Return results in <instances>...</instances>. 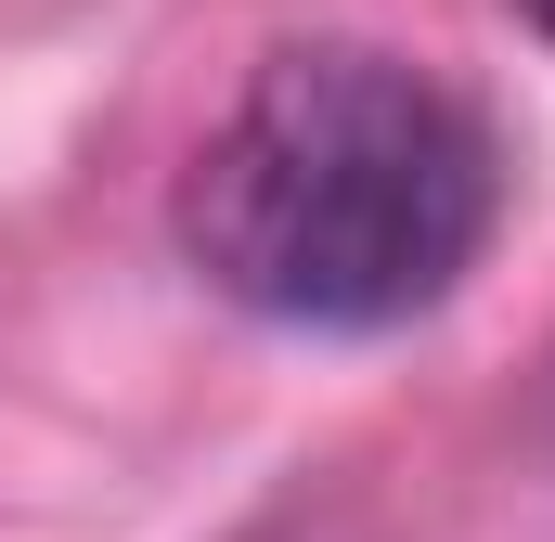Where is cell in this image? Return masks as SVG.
<instances>
[{"label": "cell", "instance_id": "cell-1", "mask_svg": "<svg viewBox=\"0 0 555 542\" xmlns=\"http://www.w3.org/2000/svg\"><path fill=\"white\" fill-rule=\"evenodd\" d=\"M504 220L491 130L375 39L272 52L181 168V259L297 336H388L439 310Z\"/></svg>", "mask_w": 555, "mask_h": 542}, {"label": "cell", "instance_id": "cell-2", "mask_svg": "<svg viewBox=\"0 0 555 542\" xmlns=\"http://www.w3.org/2000/svg\"><path fill=\"white\" fill-rule=\"evenodd\" d=\"M517 13H530V26H543V39H555V0H517Z\"/></svg>", "mask_w": 555, "mask_h": 542}]
</instances>
